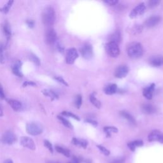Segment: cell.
I'll use <instances>...</instances> for the list:
<instances>
[{"label": "cell", "instance_id": "6da1fadb", "mask_svg": "<svg viewBox=\"0 0 163 163\" xmlns=\"http://www.w3.org/2000/svg\"><path fill=\"white\" fill-rule=\"evenodd\" d=\"M56 17L55 10L50 6L46 8L42 13V22L47 26H52L55 23Z\"/></svg>", "mask_w": 163, "mask_h": 163}, {"label": "cell", "instance_id": "7a4b0ae2", "mask_svg": "<svg viewBox=\"0 0 163 163\" xmlns=\"http://www.w3.org/2000/svg\"><path fill=\"white\" fill-rule=\"evenodd\" d=\"M128 56L132 59H138L142 57L144 54L142 45L139 43H135L130 45L127 49Z\"/></svg>", "mask_w": 163, "mask_h": 163}, {"label": "cell", "instance_id": "3957f363", "mask_svg": "<svg viewBox=\"0 0 163 163\" xmlns=\"http://www.w3.org/2000/svg\"><path fill=\"white\" fill-rule=\"evenodd\" d=\"M26 131L29 135L32 136H37L42 133L43 131V127L38 122H32L28 123L26 125Z\"/></svg>", "mask_w": 163, "mask_h": 163}, {"label": "cell", "instance_id": "277c9868", "mask_svg": "<svg viewBox=\"0 0 163 163\" xmlns=\"http://www.w3.org/2000/svg\"><path fill=\"white\" fill-rule=\"evenodd\" d=\"M106 52L112 58H117L120 54V49L117 43L109 41L105 46Z\"/></svg>", "mask_w": 163, "mask_h": 163}, {"label": "cell", "instance_id": "5b68a950", "mask_svg": "<svg viewBox=\"0 0 163 163\" xmlns=\"http://www.w3.org/2000/svg\"><path fill=\"white\" fill-rule=\"evenodd\" d=\"M80 52L82 57L86 59H91L94 55L93 49L89 43H86L80 48Z\"/></svg>", "mask_w": 163, "mask_h": 163}, {"label": "cell", "instance_id": "8992f818", "mask_svg": "<svg viewBox=\"0 0 163 163\" xmlns=\"http://www.w3.org/2000/svg\"><path fill=\"white\" fill-rule=\"evenodd\" d=\"M146 10V6L144 3H142L139 4L138 6H136L133 10L129 14V17L131 19L136 18L139 16L142 15Z\"/></svg>", "mask_w": 163, "mask_h": 163}, {"label": "cell", "instance_id": "52a82bcc", "mask_svg": "<svg viewBox=\"0 0 163 163\" xmlns=\"http://www.w3.org/2000/svg\"><path fill=\"white\" fill-rule=\"evenodd\" d=\"M2 140L4 144L12 145L17 141V138L12 131H8L3 134Z\"/></svg>", "mask_w": 163, "mask_h": 163}, {"label": "cell", "instance_id": "ba28073f", "mask_svg": "<svg viewBox=\"0 0 163 163\" xmlns=\"http://www.w3.org/2000/svg\"><path fill=\"white\" fill-rule=\"evenodd\" d=\"M79 58V53L77 49L75 48H71L67 50L66 62L67 64H72L74 63L75 60Z\"/></svg>", "mask_w": 163, "mask_h": 163}, {"label": "cell", "instance_id": "9c48e42d", "mask_svg": "<svg viewBox=\"0 0 163 163\" xmlns=\"http://www.w3.org/2000/svg\"><path fill=\"white\" fill-rule=\"evenodd\" d=\"M148 139L149 142H156H156L163 144V133L158 130H154L149 134Z\"/></svg>", "mask_w": 163, "mask_h": 163}, {"label": "cell", "instance_id": "30bf717a", "mask_svg": "<svg viewBox=\"0 0 163 163\" xmlns=\"http://www.w3.org/2000/svg\"><path fill=\"white\" fill-rule=\"evenodd\" d=\"M57 40V33L54 29H49L45 35V41L49 45H52Z\"/></svg>", "mask_w": 163, "mask_h": 163}, {"label": "cell", "instance_id": "8fae6325", "mask_svg": "<svg viewBox=\"0 0 163 163\" xmlns=\"http://www.w3.org/2000/svg\"><path fill=\"white\" fill-rule=\"evenodd\" d=\"M20 144L24 147L28 148L32 150H35L36 148L34 141L29 137H27V136L22 137L20 138Z\"/></svg>", "mask_w": 163, "mask_h": 163}, {"label": "cell", "instance_id": "7c38bea8", "mask_svg": "<svg viewBox=\"0 0 163 163\" xmlns=\"http://www.w3.org/2000/svg\"><path fill=\"white\" fill-rule=\"evenodd\" d=\"M129 72V68L127 66L125 65H122V66H118L115 71V77L118 79H122L126 77Z\"/></svg>", "mask_w": 163, "mask_h": 163}, {"label": "cell", "instance_id": "4fadbf2b", "mask_svg": "<svg viewBox=\"0 0 163 163\" xmlns=\"http://www.w3.org/2000/svg\"><path fill=\"white\" fill-rule=\"evenodd\" d=\"M161 19V17L159 16L150 17L145 22L144 26L147 28H154L159 23Z\"/></svg>", "mask_w": 163, "mask_h": 163}, {"label": "cell", "instance_id": "5bb4252c", "mask_svg": "<svg viewBox=\"0 0 163 163\" xmlns=\"http://www.w3.org/2000/svg\"><path fill=\"white\" fill-rule=\"evenodd\" d=\"M155 89V84H152L150 86L145 88L143 91V95L148 100L152 99L153 93Z\"/></svg>", "mask_w": 163, "mask_h": 163}, {"label": "cell", "instance_id": "9a60e30c", "mask_svg": "<svg viewBox=\"0 0 163 163\" xmlns=\"http://www.w3.org/2000/svg\"><path fill=\"white\" fill-rule=\"evenodd\" d=\"M150 64L155 67L161 66L163 65V57L162 56H154L150 59Z\"/></svg>", "mask_w": 163, "mask_h": 163}, {"label": "cell", "instance_id": "2e32d148", "mask_svg": "<svg viewBox=\"0 0 163 163\" xmlns=\"http://www.w3.org/2000/svg\"><path fill=\"white\" fill-rule=\"evenodd\" d=\"M21 66H22V62L20 61H17L16 62H15V63L12 66L13 73L19 77H23V75L21 72Z\"/></svg>", "mask_w": 163, "mask_h": 163}, {"label": "cell", "instance_id": "e0dca14e", "mask_svg": "<svg viewBox=\"0 0 163 163\" xmlns=\"http://www.w3.org/2000/svg\"><path fill=\"white\" fill-rule=\"evenodd\" d=\"M8 103L9 105L12 107V109L15 111V112H19L23 108V105L22 103L16 100H7Z\"/></svg>", "mask_w": 163, "mask_h": 163}, {"label": "cell", "instance_id": "ac0fdd59", "mask_svg": "<svg viewBox=\"0 0 163 163\" xmlns=\"http://www.w3.org/2000/svg\"><path fill=\"white\" fill-rule=\"evenodd\" d=\"M42 94L46 97H49V98L52 100L54 101L55 100H58L59 98V96L56 92L53 91L52 90L50 89H44L42 91Z\"/></svg>", "mask_w": 163, "mask_h": 163}, {"label": "cell", "instance_id": "d6986e66", "mask_svg": "<svg viewBox=\"0 0 163 163\" xmlns=\"http://www.w3.org/2000/svg\"><path fill=\"white\" fill-rule=\"evenodd\" d=\"M142 109L144 113L146 114H152L156 112L155 107L150 103H145L142 106Z\"/></svg>", "mask_w": 163, "mask_h": 163}, {"label": "cell", "instance_id": "ffe728a7", "mask_svg": "<svg viewBox=\"0 0 163 163\" xmlns=\"http://www.w3.org/2000/svg\"><path fill=\"white\" fill-rule=\"evenodd\" d=\"M2 29H3V33L7 41H8L11 38V35H12V31H11V28L10 24L8 23V22H5L4 24H3Z\"/></svg>", "mask_w": 163, "mask_h": 163}, {"label": "cell", "instance_id": "44dd1931", "mask_svg": "<svg viewBox=\"0 0 163 163\" xmlns=\"http://www.w3.org/2000/svg\"><path fill=\"white\" fill-rule=\"evenodd\" d=\"M72 144L76 146H79L84 148H86L88 145V142H87L85 139H78L76 138H73L72 139Z\"/></svg>", "mask_w": 163, "mask_h": 163}, {"label": "cell", "instance_id": "7402d4cb", "mask_svg": "<svg viewBox=\"0 0 163 163\" xmlns=\"http://www.w3.org/2000/svg\"><path fill=\"white\" fill-rule=\"evenodd\" d=\"M117 90V85L116 84H110L106 86L104 89V92L108 95H112L115 94Z\"/></svg>", "mask_w": 163, "mask_h": 163}, {"label": "cell", "instance_id": "603a6c76", "mask_svg": "<svg viewBox=\"0 0 163 163\" xmlns=\"http://www.w3.org/2000/svg\"><path fill=\"white\" fill-rule=\"evenodd\" d=\"M121 115L124 117V118H126V120L132 125H136V121L135 119L134 118V117L127 112L123 111V112H121Z\"/></svg>", "mask_w": 163, "mask_h": 163}, {"label": "cell", "instance_id": "cb8c5ba5", "mask_svg": "<svg viewBox=\"0 0 163 163\" xmlns=\"http://www.w3.org/2000/svg\"><path fill=\"white\" fill-rule=\"evenodd\" d=\"M143 145H144L143 141H142V140H136V141H134V142H129L127 144V146L130 148V150H131L132 151H135L136 147H142Z\"/></svg>", "mask_w": 163, "mask_h": 163}, {"label": "cell", "instance_id": "d4e9b609", "mask_svg": "<svg viewBox=\"0 0 163 163\" xmlns=\"http://www.w3.org/2000/svg\"><path fill=\"white\" fill-rule=\"evenodd\" d=\"M121 33L118 31H115L114 33L110 36V41L112 42H115L116 43H118L121 41Z\"/></svg>", "mask_w": 163, "mask_h": 163}, {"label": "cell", "instance_id": "484cf974", "mask_svg": "<svg viewBox=\"0 0 163 163\" xmlns=\"http://www.w3.org/2000/svg\"><path fill=\"white\" fill-rule=\"evenodd\" d=\"M104 131L106 134L107 136H110L112 133H117L118 132V129L115 127L113 126H108V127H104Z\"/></svg>", "mask_w": 163, "mask_h": 163}, {"label": "cell", "instance_id": "4316f807", "mask_svg": "<svg viewBox=\"0 0 163 163\" xmlns=\"http://www.w3.org/2000/svg\"><path fill=\"white\" fill-rule=\"evenodd\" d=\"M14 1H12V0H11V1H8L4 6L3 7H2V8H0V12H2L4 14H7L8 12H9V10L10 9V8L12 7L13 3H14Z\"/></svg>", "mask_w": 163, "mask_h": 163}, {"label": "cell", "instance_id": "83f0119b", "mask_svg": "<svg viewBox=\"0 0 163 163\" xmlns=\"http://www.w3.org/2000/svg\"><path fill=\"white\" fill-rule=\"evenodd\" d=\"M29 58L31 62H33L35 64H36V66H40L41 64V61L40 59L37 57L36 55H35L33 53H30Z\"/></svg>", "mask_w": 163, "mask_h": 163}, {"label": "cell", "instance_id": "f1b7e54d", "mask_svg": "<svg viewBox=\"0 0 163 163\" xmlns=\"http://www.w3.org/2000/svg\"><path fill=\"white\" fill-rule=\"evenodd\" d=\"M90 101H91V103L94 106H95L97 108H101V102L96 98V96L93 94L90 96Z\"/></svg>", "mask_w": 163, "mask_h": 163}, {"label": "cell", "instance_id": "f546056e", "mask_svg": "<svg viewBox=\"0 0 163 163\" xmlns=\"http://www.w3.org/2000/svg\"><path fill=\"white\" fill-rule=\"evenodd\" d=\"M56 149L57 152H58L59 153L63 154L64 156H66L67 157H69L70 156V152L68 149L62 148V147H59V146H56Z\"/></svg>", "mask_w": 163, "mask_h": 163}, {"label": "cell", "instance_id": "4dcf8cb0", "mask_svg": "<svg viewBox=\"0 0 163 163\" xmlns=\"http://www.w3.org/2000/svg\"><path fill=\"white\" fill-rule=\"evenodd\" d=\"M58 118L61 122V123L64 126H66V127H68L69 129H73L72 124L67 120V119H66L64 117H61V116H58Z\"/></svg>", "mask_w": 163, "mask_h": 163}, {"label": "cell", "instance_id": "1f68e13d", "mask_svg": "<svg viewBox=\"0 0 163 163\" xmlns=\"http://www.w3.org/2000/svg\"><path fill=\"white\" fill-rule=\"evenodd\" d=\"M0 62H5V45L0 43Z\"/></svg>", "mask_w": 163, "mask_h": 163}, {"label": "cell", "instance_id": "d6a6232c", "mask_svg": "<svg viewBox=\"0 0 163 163\" xmlns=\"http://www.w3.org/2000/svg\"><path fill=\"white\" fill-rule=\"evenodd\" d=\"M61 114L64 116H66V117H71L74 119H75V120L77 121H80V118L77 115H75L74 114H73L72 112H68V111H63Z\"/></svg>", "mask_w": 163, "mask_h": 163}, {"label": "cell", "instance_id": "836d02e7", "mask_svg": "<svg viewBox=\"0 0 163 163\" xmlns=\"http://www.w3.org/2000/svg\"><path fill=\"white\" fill-rule=\"evenodd\" d=\"M143 31V26H139V25H136L132 29V31L134 35H138L142 32Z\"/></svg>", "mask_w": 163, "mask_h": 163}, {"label": "cell", "instance_id": "e575fe53", "mask_svg": "<svg viewBox=\"0 0 163 163\" xmlns=\"http://www.w3.org/2000/svg\"><path fill=\"white\" fill-rule=\"evenodd\" d=\"M82 103V97L81 95H77L76 97L75 106L77 108H80Z\"/></svg>", "mask_w": 163, "mask_h": 163}, {"label": "cell", "instance_id": "d590c367", "mask_svg": "<svg viewBox=\"0 0 163 163\" xmlns=\"http://www.w3.org/2000/svg\"><path fill=\"white\" fill-rule=\"evenodd\" d=\"M97 147L100 149V150L101 152L105 154V156H109L110 155V151L107 150L105 147L101 146V145H97Z\"/></svg>", "mask_w": 163, "mask_h": 163}, {"label": "cell", "instance_id": "8d00e7d4", "mask_svg": "<svg viewBox=\"0 0 163 163\" xmlns=\"http://www.w3.org/2000/svg\"><path fill=\"white\" fill-rule=\"evenodd\" d=\"M159 3H160V2L157 1V0H152V1H149L148 2V5L149 8H152L157 6Z\"/></svg>", "mask_w": 163, "mask_h": 163}, {"label": "cell", "instance_id": "74e56055", "mask_svg": "<svg viewBox=\"0 0 163 163\" xmlns=\"http://www.w3.org/2000/svg\"><path fill=\"white\" fill-rule=\"evenodd\" d=\"M54 79H55L56 81H58V82L65 85V86H68V84L66 82V80H65L63 78H62L61 77H54Z\"/></svg>", "mask_w": 163, "mask_h": 163}, {"label": "cell", "instance_id": "f35d334b", "mask_svg": "<svg viewBox=\"0 0 163 163\" xmlns=\"http://www.w3.org/2000/svg\"><path fill=\"white\" fill-rule=\"evenodd\" d=\"M26 24L28 25V26L29 28H31V29L34 28L35 26V22L33 20H31V19L26 20Z\"/></svg>", "mask_w": 163, "mask_h": 163}, {"label": "cell", "instance_id": "ab89813d", "mask_svg": "<svg viewBox=\"0 0 163 163\" xmlns=\"http://www.w3.org/2000/svg\"><path fill=\"white\" fill-rule=\"evenodd\" d=\"M44 145L45 147H47L49 150L50 151V152L53 153V148H52V145L51 144V143L50 142H49L48 140H45L44 141Z\"/></svg>", "mask_w": 163, "mask_h": 163}, {"label": "cell", "instance_id": "60d3db41", "mask_svg": "<svg viewBox=\"0 0 163 163\" xmlns=\"http://www.w3.org/2000/svg\"><path fill=\"white\" fill-rule=\"evenodd\" d=\"M36 83H35L32 81H26L23 84V88H26V87H28V86H36Z\"/></svg>", "mask_w": 163, "mask_h": 163}, {"label": "cell", "instance_id": "b9f144b4", "mask_svg": "<svg viewBox=\"0 0 163 163\" xmlns=\"http://www.w3.org/2000/svg\"><path fill=\"white\" fill-rule=\"evenodd\" d=\"M118 2L117 0H107V1H105V3L108 4V5L110 6H114L116 5V4L118 3Z\"/></svg>", "mask_w": 163, "mask_h": 163}, {"label": "cell", "instance_id": "7bdbcfd3", "mask_svg": "<svg viewBox=\"0 0 163 163\" xmlns=\"http://www.w3.org/2000/svg\"><path fill=\"white\" fill-rule=\"evenodd\" d=\"M85 121L89 123V124H91L94 127H97V122L96 121L92 120V119H91V118H87L86 120H85Z\"/></svg>", "mask_w": 163, "mask_h": 163}, {"label": "cell", "instance_id": "ee69618b", "mask_svg": "<svg viewBox=\"0 0 163 163\" xmlns=\"http://www.w3.org/2000/svg\"><path fill=\"white\" fill-rule=\"evenodd\" d=\"M0 98L2 99V100L5 98V94L1 84H0Z\"/></svg>", "mask_w": 163, "mask_h": 163}, {"label": "cell", "instance_id": "f6af8a7d", "mask_svg": "<svg viewBox=\"0 0 163 163\" xmlns=\"http://www.w3.org/2000/svg\"><path fill=\"white\" fill-rule=\"evenodd\" d=\"M124 159H115L112 161L110 163H124Z\"/></svg>", "mask_w": 163, "mask_h": 163}, {"label": "cell", "instance_id": "bcb514c9", "mask_svg": "<svg viewBox=\"0 0 163 163\" xmlns=\"http://www.w3.org/2000/svg\"><path fill=\"white\" fill-rule=\"evenodd\" d=\"M57 47H58V49L59 50V52H63V50H64V48H63L60 44H58Z\"/></svg>", "mask_w": 163, "mask_h": 163}, {"label": "cell", "instance_id": "7dc6e473", "mask_svg": "<svg viewBox=\"0 0 163 163\" xmlns=\"http://www.w3.org/2000/svg\"><path fill=\"white\" fill-rule=\"evenodd\" d=\"M3 115V111L1 107V105H0V117H2Z\"/></svg>", "mask_w": 163, "mask_h": 163}, {"label": "cell", "instance_id": "c3c4849f", "mask_svg": "<svg viewBox=\"0 0 163 163\" xmlns=\"http://www.w3.org/2000/svg\"><path fill=\"white\" fill-rule=\"evenodd\" d=\"M4 163H13V162L11 159H7L5 161V162Z\"/></svg>", "mask_w": 163, "mask_h": 163}, {"label": "cell", "instance_id": "681fc988", "mask_svg": "<svg viewBox=\"0 0 163 163\" xmlns=\"http://www.w3.org/2000/svg\"><path fill=\"white\" fill-rule=\"evenodd\" d=\"M47 163H59V162L58 161H47Z\"/></svg>", "mask_w": 163, "mask_h": 163}, {"label": "cell", "instance_id": "f907efd6", "mask_svg": "<svg viewBox=\"0 0 163 163\" xmlns=\"http://www.w3.org/2000/svg\"><path fill=\"white\" fill-rule=\"evenodd\" d=\"M68 163H71V162H68Z\"/></svg>", "mask_w": 163, "mask_h": 163}]
</instances>
